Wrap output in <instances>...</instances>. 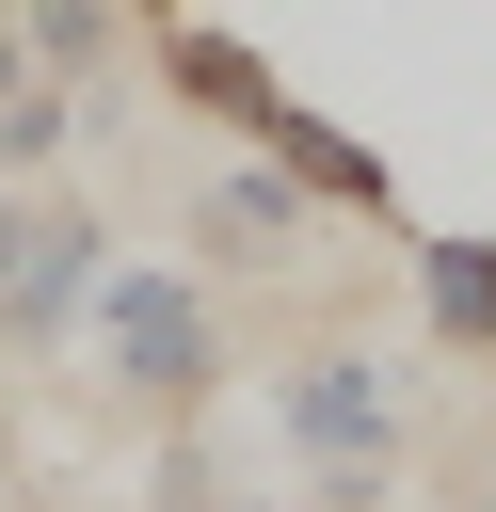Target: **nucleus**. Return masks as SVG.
<instances>
[{
    "instance_id": "obj_1",
    "label": "nucleus",
    "mask_w": 496,
    "mask_h": 512,
    "mask_svg": "<svg viewBox=\"0 0 496 512\" xmlns=\"http://www.w3.org/2000/svg\"><path fill=\"white\" fill-rule=\"evenodd\" d=\"M80 336H96V368H112L128 400H208V384H224V320H208V288H192L176 256H112L96 304H80Z\"/></svg>"
},
{
    "instance_id": "obj_7",
    "label": "nucleus",
    "mask_w": 496,
    "mask_h": 512,
    "mask_svg": "<svg viewBox=\"0 0 496 512\" xmlns=\"http://www.w3.org/2000/svg\"><path fill=\"white\" fill-rule=\"evenodd\" d=\"M16 48H32V80H96L112 64V0H16Z\"/></svg>"
},
{
    "instance_id": "obj_9",
    "label": "nucleus",
    "mask_w": 496,
    "mask_h": 512,
    "mask_svg": "<svg viewBox=\"0 0 496 512\" xmlns=\"http://www.w3.org/2000/svg\"><path fill=\"white\" fill-rule=\"evenodd\" d=\"M144 16H208V0H144Z\"/></svg>"
},
{
    "instance_id": "obj_6",
    "label": "nucleus",
    "mask_w": 496,
    "mask_h": 512,
    "mask_svg": "<svg viewBox=\"0 0 496 512\" xmlns=\"http://www.w3.org/2000/svg\"><path fill=\"white\" fill-rule=\"evenodd\" d=\"M416 304L448 352H496V240H416Z\"/></svg>"
},
{
    "instance_id": "obj_8",
    "label": "nucleus",
    "mask_w": 496,
    "mask_h": 512,
    "mask_svg": "<svg viewBox=\"0 0 496 512\" xmlns=\"http://www.w3.org/2000/svg\"><path fill=\"white\" fill-rule=\"evenodd\" d=\"M16 80H32V48H16V16H0V96H16Z\"/></svg>"
},
{
    "instance_id": "obj_4",
    "label": "nucleus",
    "mask_w": 496,
    "mask_h": 512,
    "mask_svg": "<svg viewBox=\"0 0 496 512\" xmlns=\"http://www.w3.org/2000/svg\"><path fill=\"white\" fill-rule=\"evenodd\" d=\"M96 272H112V240H96V208H32V240H16V272H0V336H16V352H48V336H80V304H96Z\"/></svg>"
},
{
    "instance_id": "obj_5",
    "label": "nucleus",
    "mask_w": 496,
    "mask_h": 512,
    "mask_svg": "<svg viewBox=\"0 0 496 512\" xmlns=\"http://www.w3.org/2000/svg\"><path fill=\"white\" fill-rule=\"evenodd\" d=\"M160 80H176L192 112H224L240 144H272V128H288V80H272L240 32H208V16H160Z\"/></svg>"
},
{
    "instance_id": "obj_3",
    "label": "nucleus",
    "mask_w": 496,
    "mask_h": 512,
    "mask_svg": "<svg viewBox=\"0 0 496 512\" xmlns=\"http://www.w3.org/2000/svg\"><path fill=\"white\" fill-rule=\"evenodd\" d=\"M304 224H320V192H304L288 160H256V144L192 192V240H208L224 272H288V256H304Z\"/></svg>"
},
{
    "instance_id": "obj_2",
    "label": "nucleus",
    "mask_w": 496,
    "mask_h": 512,
    "mask_svg": "<svg viewBox=\"0 0 496 512\" xmlns=\"http://www.w3.org/2000/svg\"><path fill=\"white\" fill-rule=\"evenodd\" d=\"M288 432H304V464H320V512H368L384 464H400V384H384L368 352H304V368H288Z\"/></svg>"
}]
</instances>
